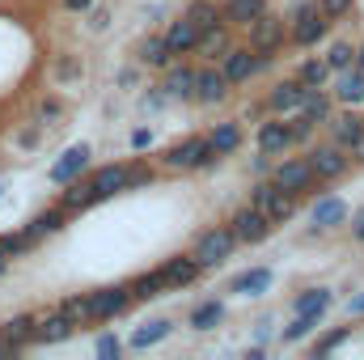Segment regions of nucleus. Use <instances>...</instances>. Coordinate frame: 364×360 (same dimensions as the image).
Segmentation results:
<instances>
[{"instance_id": "1", "label": "nucleus", "mask_w": 364, "mask_h": 360, "mask_svg": "<svg viewBox=\"0 0 364 360\" xmlns=\"http://www.w3.org/2000/svg\"><path fill=\"white\" fill-rule=\"evenodd\" d=\"M216 162H220V153H216V144L203 140V136H186L178 144H170L166 157H161L166 170H208V166H216Z\"/></svg>"}, {"instance_id": "2", "label": "nucleus", "mask_w": 364, "mask_h": 360, "mask_svg": "<svg viewBox=\"0 0 364 360\" xmlns=\"http://www.w3.org/2000/svg\"><path fill=\"white\" fill-rule=\"evenodd\" d=\"M296 199H301V195L284 191L275 179H259L250 186V203H259V208L272 216V225H288V221L296 216Z\"/></svg>"}, {"instance_id": "3", "label": "nucleus", "mask_w": 364, "mask_h": 360, "mask_svg": "<svg viewBox=\"0 0 364 360\" xmlns=\"http://www.w3.org/2000/svg\"><path fill=\"white\" fill-rule=\"evenodd\" d=\"M237 242H242V238L233 233V225H216V229L199 233V242H195V259H199L203 268H220V263L233 255Z\"/></svg>"}, {"instance_id": "4", "label": "nucleus", "mask_w": 364, "mask_h": 360, "mask_svg": "<svg viewBox=\"0 0 364 360\" xmlns=\"http://www.w3.org/2000/svg\"><path fill=\"white\" fill-rule=\"evenodd\" d=\"M284 191H292V195H309V191H318V182H322V174L314 170V162L309 157H288V162H279L272 174Z\"/></svg>"}, {"instance_id": "5", "label": "nucleus", "mask_w": 364, "mask_h": 360, "mask_svg": "<svg viewBox=\"0 0 364 360\" xmlns=\"http://www.w3.org/2000/svg\"><path fill=\"white\" fill-rule=\"evenodd\" d=\"M229 225H233V233H237L246 246H259V242H267V238H272V229H275L272 216H267L259 203H250V208H237Z\"/></svg>"}, {"instance_id": "6", "label": "nucleus", "mask_w": 364, "mask_h": 360, "mask_svg": "<svg viewBox=\"0 0 364 360\" xmlns=\"http://www.w3.org/2000/svg\"><path fill=\"white\" fill-rule=\"evenodd\" d=\"M284 38H292V26L288 17H275V13H263L255 26H250V47L255 51H279Z\"/></svg>"}, {"instance_id": "7", "label": "nucleus", "mask_w": 364, "mask_h": 360, "mask_svg": "<svg viewBox=\"0 0 364 360\" xmlns=\"http://www.w3.org/2000/svg\"><path fill=\"white\" fill-rule=\"evenodd\" d=\"M93 297V318L97 322H110V318H119L132 301H136V292H132V284H110V288H97L90 292Z\"/></svg>"}, {"instance_id": "8", "label": "nucleus", "mask_w": 364, "mask_h": 360, "mask_svg": "<svg viewBox=\"0 0 364 360\" xmlns=\"http://www.w3.org/2000/svg\"><path fill=\"white\" fill-rule=\"evenodd\" d=\"M305 97H309V85H305L301 77H292V81H279V85H272V93H267V106H272V115H296V110L305 106Z\"/></svg>"}, {"instance_id": "9", "label": "nucleus", "mask_w": 364, "mask_h": 360, "mask_svg": "<svg viewBox=\"0 0 364 360\" xmlns=\"http://www.w3.org/2000/svg\"><path fill=\"white\" fill-rule=\"evenodd\" d=\"M348 153H352V149H343V144H318V149H309V162H314V170H318L322 179H343L348 166H352Z\"/></svg>"}, {"instance_id": "10", "label": "nucleus", "mask_w": 364, "mask_h": 360, "mask_svg": "<svg viewBox=\"0 0 364 360\" xmlns=\"http://www.w3.org/2000/svg\"><path fill=\"white\" fill-rule=\"evenodd\" d=\"M90 157H93V153H90V144H85V140H81V144H73V149H68V153L51 166V182H55V186L77 182L85 170H90Z\"/></svg>"}, {"instance_id": "11", "label": "nucleus", "mask_w": 364, "mask_h": 360, "mask_svg": "<svg viewBox=\"0 0 364 360\" xmlns=\"http://www.w3.org/2000/svg\"><path fill=\"white\" fill-rule=\"evenodd\" d=\"M292 123H284V115H275L267 123H259V153H272V157H284L292 149Z\"/></svg>"}, {"instance_id": "12", "label": "nucleus", "mask_w": 364, "mask_h": 360, "mask_svg": "<svg viewBox=\"0 0 364 360\" xmlns=\"http://www.w3.org/2000/svg\"><path fill=\"white\" fill-rule=\"evenodd\" d=\"M73 331H77V322L55 305L51 314H38V331H34V344H64V339H73Z\"/></svg>"}, {"instance_id": "13", "label": "nucleus", "mask_w": 364, "mask_h": 360, "mask_svg": "<svg viewBox=\"0 0 364 360\" xmlns=\"http://www.w3.org/2000/svg\"><path fill=\"white\" fill-rule=\"evenodd\" d=\"M161 271H166V284H170V292H174V288L195 284V280H199L208 268H203L195 255H174V259H166V263H161Z\"/></svg>"}, {"instance_id": "14", "label": "nucleus", "mask_w": 364, "mask_h": 360, "mask_svg": "<svg viewBox=\"0 0 364 360\" xmlns=\"http://www.w3.org/2000/svg\"><path fill=\"white\" fill-rule=\"evenodd\" d=\"M309 221H314L318 229H339V225L348 221V203H343L339 195H318L314 208H309Z\"/></svg>"}, {"instance_id": "15", "label": "nucleus", "mask_w": 364, "mask_h": 360, "mask_svg": "<svg viewBox=\"0 0 364 360\" xmlns=\"http://www.w3.org/2000/svg\"><path fill=\"white\" fill-rule=\"evenodd\" d=\"M199 38H203V26L191 21V17H182V21H174V26L166 30V43H170L174 55H191V51H199Z\"/></svg>"}, {"instance_id": "16", "label": "nucleus", "mask_w": 364, "mask_h": 360, "mask_svg": "<svg viewBox=\"0 0 364 360\" xmlns=\"http://www.w3.org/2000/svg\"><path fill=\"white\" fill-rule=\"evenodd\" d=\"M229 73L225 68H203L199 73V90H195V102H203V106H216V102H225L229 97Z\"/></svg>"}, {"instance_id": "17", "label": "nucleus", "mask_w": 364, "mask_h": 360, "mask_svg": "<svg viewBox=\"0 0 364 360\" xmlns=\"http://www.w3.org/2000/svg\"><path fill=\"white\" fill-rule=\"evenodd\" d=\"M161 90H166V97H182L186 102V97H195V90H199V73L191 64H170Z\"/></svg>"}, {"instance_id": "18", "label": "nucleus", "mask_w": 364, "mask_h": 360, "mask_svg": "<svg viewBox=\"0 0 364 360\" xmlns=\"http://www.w3.org/2000/svg\"><path fill=\"white\" fill-rule=\"evenodd\" d=\"M127 174H132V166H123V162H110V166L93 170V174H90V182H93V191H97L102 199H110V195L127 191Z\"/></svg>"}, {"instance_id": "19", "label": "nucleus", "mask_w": 364, "mask_h": 360, "mask_svg": "<svg viewBox=\"0 0 364 360\" xmlns=\"http://www.w3.org/2000/svg\"><path fill=\"white\" fill-rule=\"evenodd\" d=\"M326 30H331V17L318 9V13H309V17L292 21V43H296V47H314L318 38H326Z\"/></svg>"}, {"instance_id": "20", "label": "nucleus", "mask_w": 364, "mask_h": 360, "mask_svg": "<svg viewBox=\"0 0 364 360\" xmlns=\"http://www.w3.org/2000/svg\"><path fill=\"white\" fill-rule=\"evenodd\" d=\"M229 51H233L229 21H216V26H208V30H203V38H199V55H203V60H225Z\"/></svg>"}, {"instance_id": "21", "label": "nucleus", "mask_w": 364, "mask_h": 360, "mask_svg": "<svg viewBox=\"0 0 364 360\" xmlns=\"http://www.w3.org/2000/svg\"><path fill=\"white\" fill-rule=\"evenodd\" d=\"M331 136H335V144H343V149H356L364 140V119L356 110H348V115H335L331 119Z\"/></svg>"}, {"instance_id": "22", "label": "nucleus", "mask_w": 364, "mask_h": 360, "mask_svg": "<svg viewBox=\"0 0 364 360\" xmlns=\"http://www.w3.org/2000/svg\"><path fill=\"white\" fill-rule=\"evenodd\" d=\"M250 51H255V47H233V51L220 60V68L229 73V81H233V85H242V81H250V77L259 73V64H255V55H250Z\"/></svg>"}, {"instance_id": "23", "label": "nucleus", "mask_w": 364, "mask_h": 360, "mask_svg": "<svg viewBox=\"0 0 364 360\" xmlns=\"http://www.w3.org/2000/svg\"><path fill=\"white\" fill-rule=\"evenodd\" d=\"M64 225H68V208L60 203V208H47V212H38V216H34V221L26 225V233H30V238H34V246H38L43 238H51V233H60Z\"/></svg>"}, {"instance_id": "24", "label": "nucleus", "mask_w": 364, "mask_h": 360, "mask_svg": "<svg viewBox=\"0 0 364 360\" xmlns=\"http://www.w3.org/2000/svg\"><path fill=\"white\" fill-rule=\"evenodd\" d=\"M267 288H272V268H250L233 275V284H229V292H237V297H263Z\"/></svg>"}, {"instance_id": "25", "label": "nucleus", "mask_w": 364, "mask_h": 360, "mask_svg": "<svg viewBox=\"0 0 364 360\" xmlns=\"http://www.w3.org/2000/svg\"><path fill=\"white\" fill-rule=\"evenodd\" d=\"M267 13V0H225V21L229 26H255L259 17Z\"/></svg>"}, {"instance_id": "26", "label": "nucleus", "mask_w": 364, "mask_h": 360, "mask_svg": "<svg viewBox=\"0 0 364 360\" xmlns=\"http://www.w3.org/2000/svg\"><path fill=\"white\" fill-rule=\"evenodd\" d=\"M0 331H4V339H9V344H17V352H21V348H30V344H34L38 314H17V318H9Z\"/></svg>"}, {"instance_id": "27", "label": "nucleus", "mask_w": 364, "mask_h": 360, "mask_svg": "<svg viewBox=\"0 0 364 360\" xmlns=\"http://www.w3.org/2000/svg\"><path fill=\"white\" fill-rule=\"evenodd\" d=\"M335 305V292L331 288H305L292 297V314H326Z\"/></svg>"}, {"instance_id": "28", "label": "nucleus", "mask_w": 364, "mask_h": 360, "mask_svg": "<svg viewBox=\"0 0 364 360\" xmlns=\"http://www.w3.org/2000/svg\"><path fill=\"white\" fill-rule=\"evenodd\" d=\"M225 322V301L220 297H208L203 305L191 309V331H216Z\"/></svg>"}, {"instance_id": "29", "label": "nucleus", "mask_w": 364, "mask_h": 360, "mask_svg": "<svg viewBox=\"0 0 364 360\" xmlns=\"http://www.w3.org/2000/svg\"><path fill=\"white\" fill-rule=\"evenodd\" d=\"M170 331H174V322H170V318H153V322H140V327L132 331V348H136V352H144V348L161 344Z\"/></svg>"}, {"instance_id": "30", "label": "nucleus", "mask_w": 364, "mask_h": 360, "mask_svg": "<svg viewBox=\"0 0 364 360\" xmlns=\"http://www.w3.org/2000/svg\"><path fill=\"white\" fill-rule=\"evenodd\" d=\"M68 212H85V208H93V203H102V195L93 191V182H68V191H64V199H60Z\"/></svg>"}, {"instance_id": "31", "label": "nucleus", "mask_w": 364, "mask_h": 360, "mask_svg": "<svg viewBox=\"0 0 364 360\" xmlns=\"http://www.w3.org/2000/svg\"><path fill=\"white\" fill-rule=\"evenodd\" d=\"M335 97L339 102H348V106H356L364 102V68H348V73H339V85H335Z\"/></svg>"}, {"instance_id": "32", "label": "nucleus", "mask_w": 364, "mask_h": 360, "mask_svg": "<svg viewBox=\"0 0 364 360\" xmlns=\"http://www.w3.org/2000/svg\"><path fill=\"white\" fill-rule=\"evenodd\" d=\"M132 292H136V301H153V297H161V292H170V284H166V271H144V275H136L132 280Z\"/></svg>"}, {"instance_id": "33", "label": "nucleus", "mask_w": 364, "mask_h": 360, "mask_svg": "<svg viewBox=\"0 0 364 360\" xmlns=\"http://www.w3.org/2000/svg\"><path fill=\"white\" fill-rule=\"evenodd\" d=\"M178 55L170 51V43H166V34L161 38H149L144 47H140V64H149V68H170Z\"/></svg>"}, {"instance_id": "34", "label": "nucleus", "mask_w": 364, "mask_h": 360, "mask_svg": "<svg viewBox=\"0 0 364 360\" xmlns=\"http://www.w3.org/2000/svg\"><path fill=\"white\" fill-rule=\"evenodd\" d=\"M318 322H322V314H292V322L279 331V339L284 344H301V339H309L318 331Z\"/></svg>"}, {"instance_id": "35", "label": "nucleus", "mask_w": 364, "mask_h": 360, "mask_svg": "<svg viewBox=\"0 0 364 360\" xmlns=\"http://www.w3.org/2000/svg\"><path fill=\"white\" fill-rule=\"evenodd\" d=\"M331 73H335V68H331L326 60H305V64L296 68V77H301V81H305L309 90H322V85L331 81Z\"/></svg>"}, {"instance_id": "36", "label": "nucleus", "mask_w": 364, "mask_h": 360, "mask_svg": "<svg viewBox=\"0 0 364 360\" xmlns=\"http://www.w3.org/2000/svg\"><path fill=\"white\" fill-rule=\"evenodd\" d=\"M208 140H212V144H216V153L225 157V153H233V149L242 144V127H237V123H216Z\"/></svg>"}, {"instance_id": "37", "label": "nucleus", "mask_w": 364, "mask_h": 360, "mask_svg": "<svg viewBox=\"0 0 364 360\" xmlns=\"http://www.w3.org/2000/svg\"><path fill=\"white\" fill-rule=\"evenodd\" d=\"M60 309H64V314H68L77 327L97 322V318H93V297H90V292H85V297H64V301H60Z\"/></svg>"}, {"instance_id": "38", "label": "nucleus", "mask_w": 364, "mask_h": 360, "mask_svg": "<svg viewBox=\"0 0 364 360\" xmlns=\"http://www.w3.org/2000/svg\"><path fill=\"white\" fill-rule=\"evenodd\" d=\"M301 110H305L309 119H318V123H331V119H335V102H331L322 90H309V97H305Z\"/></svg>"}, {"instance_id": "39", "label": "nucleus", "mask_w": 364, "mask_h": 360, "mask_svg": "<svg viewBox=\"0 0 364 360\" xmlns=\"http://www.w3.org/2000/svg\"><path fill=\"white\" fill-rule=\"evenodd\" d=\"M186 17H191V21H199V26L208 30V26H216V21H225V9H216L212 0H195Z\"/></svg>"}, {"instance_id": "40", "label": "nucleus", "mask_w": 364, "mask_h": 360, "mask_svg": "<svg viewBox=\"0 0 364 360\" xmlns=\"http://www.w3.org/2000/svg\"><path fill=\"white\" fill-rule=\"evenodd\" d=\"M348 339H352V327H335V331H326V335L314 344V352H318V356H331V352H335V348H343Z\"/></svg>"}, {"instance_id": "41", "label": "nucleus", "mask_w": 364, "mask_h": 360, "mask_svg": "<svg viewBox=\"0 0 364 360\" xmlns=\"http://www.w3.org/2000/svg\"><path fill=\"white\" fill-rule=\"evenodd\" d=\"M326 64H331L335 73H348V68H356V51H352L348 43H335V47L326 51Z\"/></svg>"}, {"instance_id": "42", "label": "nucleus", "mask_w": 364, "mask_h": 360, "mask_svg": "<svg viewBox=\"0 0 364 360\" xmlns=\"http://www.w3.org/2000/svg\"><path fill=\"white\" fill-rule=\"evenodd\" d=\"M288 123H292V140H296V144H309V140H314L318 119H309L305 110H296V119H288Z\"/></svg>"}, {"instance_id": "43", "label": "nucleus", "mask_w": 364, "mask_h": 360, "mask_svg": "<svg viewBox=\"0 0 364 360\" xmlns=\"http://www.w3.org/2000/svg\"><path fill=\"white\" fill-rule=\"evenodd\" d=\"M93 352H97L102 360H110V356H119V352H123V344H119V335H102Z\"/></svg>"}, {"instance_id": "44", "label": "nucleus", "mask_w": 364, "mask_h": 360, "mask_svg": "<svg viewBox=\"0 0 364 360\" xmlns=\"http://www.w3.org/2000/svg\"><path fill=\"white\" fill-rule=\"evenodd\" d=\"M153 179H157L153 166H132V174H127V191H132V186H149Z\"/></svg>"}, {"instance_id": "45", "label": "nucleus", "mask_w": 364, "mask_h": 360, "mask_svg": "<svg viewBox=\"0 0 364 360\" xmlns=\"http://www.w3.org/2000/svg\"><path fill=\"white\" fill-rule=\"evenodd\" d=\"M318 9H322L318 0H301V4H296V9L288 13V21H301V17H309V13H318Z\"/></svg>"}, {"instance_id": "46", "label": "nucleus", "mask_w": 364, "mask_h": 360, "mask_svg": "<svg viewBox=\"0 0 364 360\" xmlns=\"http://www.w3.org/2000/svg\"><path fill=\"white\" fill-rule=\"evenodd\" d=\"M348 9H352V0H322V13L326 17H343Z\"/></svg>"}, {"instance_id": "47", "label": "nucleus", "mask_w": 364, "mask_h": 360, "mask_svg": "<svg viewBox=\"0 0 364 360\" xmlns=\"http://www.w3.org/2000/svg\"><path fill=\"white\" fill-rule=\"evenodd\" d=\"M73 77H81V64L77 60H60V81H73Z\"/></svg>"}, {"instance_id": "48", "label": "nucleus", "mask_w": 364, "mask_h": 360, "mask_svg": "<svg viewBox=\"0 0 364 360\" xmlns=\"http://www.w3.org/2000/svg\"><path fill=\"white\" fill-rule=\"evenodd\" d=\"M149 144H153V132L149 127H136L132 132V149H149Z\"/></svg>"}, {"instance_id": "49", "label": "nucleus", "mask_w": 364, "mask_h": 360, "mask_svg": "<svg viewBox=\"0 0 364 360\" xmlns=\"http://www.w3.org/2000/svg\"><path fill=\"white\" fill-rule=\"evenodd\" d=\"M348 318H364V292H356V297L348 301Z\"/></svg>"}, {"instance_id": "50", "label": "nucleus", "mask_w": 364, "mask_h": 360, "mask_svg": "<svg viewBox=\"0 0 364 360\" xmlns=\"http://www.w3.org/2000/svg\"><path fill=\"white\" fill-rule=\"evenodd\" d=\"M352 238L364 242V208H360V212H352Z\"/></svg>"}, {"instance_id": "51", "label": "nucleus", "mask_w": 364, "mask_h": 360, "mask_svg": "<svg viewBox=\"0 0 364 360\" xmlns=\"http://www.w3.org/2000/svg\"><path fill=\"white\" fill-rule=\"evenodd\" d=\"M38 115H43V119H60V102H43Z\"/></svg>"}, {"instance_id": "52", "label": "nucleus", "mask_w": 364, "mask_h": 360, "mask_svg": "<svg viewBox=\"0 0 364 360\" xmlns=\"http://www.w3.org/2000/svg\"><path fill=\"white\" fill-rule=\"evenodd\" d=\"M267 339H272V322H259V331H255V344H259V348H263V344H267Z\"/></svg>"}, {"instance_id": "53", "label": "nucleus", "mask_w": 364, "mask_h": 360, "mask_svg": "<svg viewBox=\"0 0 364 360\" xmlns=\"http://www.w3.org/2000/svg\"><path fill=\"white\" fill-rule=\"evenodd\" d=\"M64 9L68 13H85V9H93V0H64Z\"/></svg>"}, {"instance_id": "54", "label": "nucleus", "mask_w": 364, "mask_h": 360, "mask_svg": "<svg viewBox=\"0 0 364 360\" xmlns=\"http://www.w3.org/2000/svg\"><path fill=\"white\" fill-rule=\"evenodd\" d=\"M21 144H26V149H34V144H38V127H30V132H21Z\"/></svg>"}, {"instance_id": "55", "label": "nucleus", "mask_w": 364, "mask_h": 360, "mask_svg": "<svg viewBox=\"0 0 364 360\" xmlns=\"http://www.w3.org/2000/svg\"><path fill=\"white\" fill-rule=\"evenodd\" d=\"M9 259H13V255H9V250H4V246H0V275H4V271H9Z\"/></svg>"}, {"instance_id": "56", "label": "nucleus", "mask_w": 364, "mask_h": 360, "mask_svg": "<svg viewBox=\"0 0 364 360\" xmlns=\"http://www.w3.org/2000/svg\"><path fill=\"white\" fill-rule=\"evenodd\" d=\"M352 153H356V157H360V162H364V140H360V144H356V149H352Z\"/></svg>"}, {"instance_id": "57", "label": "nucleus", "mask_w": 364, "mask_h": 360, "mask_svg": "<svg viewBox=\"0 0 364 360\" xmlns=\"http://www.w3.org/2000/svg\"><path fill=\"white\" fill-rule=\"evenodd\" d=\"M356 64H360V68H364V47H360V51H356Z\"/></svg>"}]
</instances>
